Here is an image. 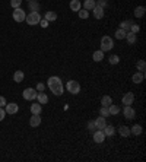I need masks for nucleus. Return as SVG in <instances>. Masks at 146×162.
<instances>
[{"label":"nucleus","mask_w":146,"mask_h":162,"mask_svg":"<svg viewBox=\"0 0 146 162\" xmlns=\"http://www.w3.org/2000/svg\"><path fill=\"white\" fill-rule=\"evenodd\" d=\"M47 85H48L50 91H51L54 95H57V96L63 95V92H64L63 82H61V79H60L59 76H51V77L47 81Z\"/></svg>","instance_id":"obj_1"},{"label":"nucleus","mask_w":146,"mask_h":162,"mask_svg":"<svg viewBox=\"0 0 146 162\" xmlns=\"http://www.w3.org/2000/svg\"><path fill=\"white\" fill-rule=\"evenodd\" d=\"M113 47H114L113 38L108 37V35L102 37V40H101V51H104V53H105V51H110Z\"/></svg>","instance_id":"obj_2"},{"label":"nucleus","mask_w":146,"mask_h":162,"mask_svg":"<svg viewBox=\"0 0 146 162\" xmlns=\"http://www.w3.org/2000/svg\"><path fill=\"white\" fill-rule=\"evenodd\" d=\"M25 20H27L28 25H31V27H34V25H38L41 20V16L38 12H31L29 15H27V18H25Z\"/></svg>","instance_id":"obj_3"},{"label":"nucleus","mask_w":146,"mask_h":162,"mask_svg":"<svg viewBox=\"0 0 146 162\" xmlns=\"http://www.w3.org/2000/svg\"><path fill=\"white\" fill-rule=\"evenodd\" d=\"M66 89L70 92V94L73 95H76V94H79L80 92V85H79V82H76V81H69L67 82V85H66Z\"/></svg>","instance_id":"obj_4"},{"label":"nucleus","mask_w":146,"mask_h":162,"mask_svg":"<svg viewBox=\"0 0 146 162\" xmlns=\"http://www.w3.org/2000/svg\"><path fill=\"white\" fill-rule=\"evenodd\" d=\"M12 16H13L15 22H19V23H20V22H24V20H25L27 13H25V12L20 9V7H16V9L13 10V13H12Z\"/></svg>","instance_id":"obj_5"},{"label":"nucleus","mask_w":146,"mask_h":162,"mask_svg":"<svg viewBox=\"0 0 146 162\" xmlns=\"http://www.w3.org/2000/svg\"><path fill=\"white\" fill-rule=\"evenodd\" d=\"M24 99H27V101H32V99H37V95H38V92H37V89L34 88H27L25 91H24Z\"/></svg>","instance_id":"obj_6"},{"label":"nucleus","mask_w":146,"mask_h":162,"mask_svg":"<svg viewBox=\"0 0 146 162\" xmlns=\"http://www.w3.org/2000/svg\"><path fill=\"white\" fill-rule=\"evenodd\" d=\"M5 111H6V114H16L19 111V107L15 102H9V104L5 105Z\"/></svg>","instance_id":"obj_7"},{"label":"nucleus","mask_w":146,"mask_h":162,"mask_svg":"<svg viewBox=\"0 0 146 162\" xmlns=\"http://www.w3.org/2000/svg\"><path fill=\"white\" fill-rule=\"evenodd\" d=\"M123 113H124V117L129 118V120H132V118L136 117V111H134V108L132 105H124V111Z\"/></svg>","instance_id":"obj_8"},{"label":"nucleus","mask_w":146,"mask_h":162,"mask_svg":"<svg viewBox=\"0 0 146 162\" xmlns=\"http://www.w3.org/2000/svg\"><path fill=\"white\" fill-rule=\"evenodd\" d=\"M133 101H134V95L132 92H127L123 98H121V102H123V105H132Z\"/></svg>","instance_id":"obj_9"},{"label":"nucleus","mask_w":146,"mask_h":162,"mask_svg":"<svg viewBox=\"0 0 146 162\" xmlns=\"http://www.w3.org/2000/svg\"><path fill=\"white\" fill-rule=\"evenodd\" d=\"M93 140L97 143H102L105 140V135H104V131L102 130H97V131H93Z\"/></svg>","instance_id":"obj_10"},{"label":"nucleus","mask_w":146,"mask_h":162,"mask_svg":"<svg viewBox=\"0 0 146 162\" xmlns=\"http://www.w3.org/2000/svg\"><path fill=\"white\" fill-rule=\"evenodd\" d=\"M29 124H31V127H38V126L41 124L40 114H32V117L29 118Z\"/></svg>","instance_id":"obj_11"},{"label":"nucleus","mask_w":146,"mask_h":162,"mask_svg":"<svg viewBox=\"0 0 146 162\" xmlns=\"http://www.w3.org/2000/svg\"><path fill=\"white\" fill-rule=\"evenodd\" d=\"M132 81L137 85V83H142V82L145 81V73L143 72H136V73L133 74V77H132Z\"/></svg>","instance_id":"obj_12"},{"label":"nucleus","mask_w":146,"mask_h":162,"mask_svg":"<svg viewBox=\"0 0 146 162\" xmlns=\"http://www.w3.org/2000/svg\"><path fill=\"white\" fill-rule=\"evenodd\" d=\"M93 123H95V127L98 128V130H102V128L107 126L105 117H102V115H101V117H98V118H97V120H95Z\"/></svg>","instance_id":"obj_13"},{"label":"nucleus","mask_w":146,"mask_h":162,"mask_svg":"<svg viewBox=\"0 0 146 162\" xmlns=\"http://www.w3.org/2000/svg\"><path fill=\"white\" fill-rule=\"evenodd\" d=\"M92 12H93V16H95L97 19H102V18H104V7L95 6L92 9Z\"/></svg>","instance_id":"obj_14"},{"label":"nucleus","mask_w":146,"mask_h":162,"mask_svg":"<svg viewBox=\"0 0 146 162\" xmlns=\"http://www.w3.org/2000/svg\"><path fill=\"white\" fill-rule=\"evenodd\" d=\"M37 99H38V102H40L41 105H46L47 102H48V96H47V94L42 91V92H38V95H37Z\"/></svg>","instance_id":"obj_15"},{"label":"nucleus","mask_w":146,"mask_h":162,"mask_svg":"<svg viewBox=\"0 0 146 162\" xmlns=\"http://www.w3.org/2000/svg\"><path fill=\"white\" fill-rule=\"evenodd\" d=\"M24 77H25V74H24V72L22 70H16L13 74V81L16 82V83H20V82L24 81Z\"/></svg>","instance_id":"obj_16"},{"label":"nucleus","mask_w":146,"mask_h":162,"mask_svg":"<svg viewBox=\"0 0 146 162\" xmlns=\"http://www.w3.org/2000/svg\"><path fill=\"white\" fill-rule=\"evenodd\" d=\"M126 40H127V42L129 44H134L136 42V40H137V34H134V32H127L126 34Z\"/></svg>","instance_id":"obj_17"},{"label":"nucleus","mask_w":146,"mask_h":162,"mask_svg":"<svg viewBox=\"0 0 146 162\" xmlns=\"http://www.w3.org/2000/svg\"><path fill=\"white\" fill-rule=\"evenodd\" d=\"M70 9H72L73 12H78L79 9H82V3H80L79 0H72L70 2Z\"/></svg>","instance_id":"obj_18"},{"label":"nucleus","mask_w":146,"mask_h":162,"mask_svg":"<svg viewBox=\"0 0 146 162\" xmlns=\"http://www.w3.org/2000/svg\"><path fill=\"white\" fill-rule=\"evenodd\" d=\"M95 6H97L95 0H85V3H83V9H86V10H92Z\"/></svg>","instance_id":"obj_19"},{"label":"nucleus","mask_w":146,"mask_h":162,"mask_svg":"<svg viewBox=\"0 0 146 162\" xmlns=\"http://www.w3.org/2000/svg\"><path fill=\"white\" fill-rule=\"evenodd\" d=\"M111 104H113V99H111V96L105 95V96H102V98H101V105H102V107H110Z\"/></svg>","instance_id":"obj_20"},{"label":"nucleus","mask_w":146,"mask_h":162,"mask_svg":"<svg viewBox=\"0 0 146 162\" xmlns=\"http://www.w3.org/2000/svg\"><path fill=\"white\" fill-rule=\"evenodd\" d=\"M41 111H42V107H41L40 102L31 105V113H32V114H41Z\"/></svg>","instance_id":"obj_21"},{"label":"nucleus","mask_w":146,"mask_h":162,"mask_svg":"<svg viewBox=\"0 0 146 162\" xmlns=\"http://www.w3.org/2000/svg\"><path fill=\"white\" fill-rule=\"evenodd\" d=\"M119 133L123 137H127V136H130L132 133H130V128L127 127V126H121V127H119Z\"/></svg>","instance_id":"obj_22"},{"label":"nucleus","mask_w":146,"mask_h":162,"mask_svg":"<svg viewBox=\"0 0 146 162\" xmlns=\"http://www.w3.org/2000/svg\"><path fill=\"white\" fill-rule=\"evenodd\" d=\"M44 19H47L48 22L56 20V19H57V13H56V12H53V10H48V12H46V18H44Z\"/></svg>","instance_id":"obj_23"},{"label":"nucleus","mask_w":146,"mask_h":162,"mask_svg":"<svg viewBox=\"0 0 146 162\" xmlns=\"http://www.w3.org/2000/svg\"><path fill=\"white\" fill-rule=\"evenodd\" d=\"M102 131H104V135H105V136H114L115 128H114L113 126H105V127L102 128Z\"/></svg>","instance_id":"obj_24"},{"label":"nucleus","mask_w":146,"mask_h":162,"mask_svg":"<svg viewBox=\"0 0 146 162\" xmlns=\"http://www.w3.org/2000/svg\"><path fill=\"white\" fill-rule=\"evenodd\" d=\"M145 6H137L136 9H134V16L136 18H142L143 15H145Z\"/></svg>","instance_id":"obj_25"},{"label":"nucleus","mask_w":146,"mask_h":162,"mask_svg":"<svg viewBox=\"0 0 146 162\" xmlns=\"http://www.w3.org/2000/svg\"><path fill=\"white\" fill-rule=\"evenodd\" d=\"M130 133H133L134 136L142 135V126H140V124H134V126L130 128Z\"/></svg>","instance_id":"obj_26"},{"label":"nucleus","mask_w":146,"mask_h":162,"mask_svg":"<svg viewBox=\"0 0 146 162\" xmlns=\"http://www.w3.org/2000/svg\"><path fill=\"white\" fill-rule=\"evenodd\" d=\"M132 25H133L132 20H124V22H121V23H120V28H121V29H124L126 32H129Z\"/></svg>","instance_id":"obj_27"},{"label":"nucleus","mask_w":146,"mask_h":162,"mask_svg":"<svg viewBox=\"0 0 146 162\" xmlns=\"http://www.w3.org/2000/svg\"><path fill=\"white\" fill-rule=\"evenodd\" d=\"M126 31H124V29H121V28H119V29H117V31H115V38H117V40H124V38H126Z\"/></svg>","instance_id":"obj_28"},{"label":"nucleus","mask_w":146,"mask_h":162,"mask_svg":"<svg viewBox=\"0 0 146 162\" xmlns=\"http://www.w3.org/2000/svg\"><path fill=\"white\" fill-rule=\"evenodd\" d=\"M92 59H93V61H101L104 59V51H101V50L95 51V53L92 54Z\"/></svg>","instance_id":"obj_29"},{"label":"nucleus","mask_w":146,"mask_h":162,"mask_svg":"<svg viewBox=\"0 0 146 162\" xmlns=\"http://www.w3.org/2000/svg\"><path fill=\"white\" fill-rule=\"evenodd\" d=\"M78 15H79L80 19H88V18H89V10H86V9H79V10H78Z\"/></svg>","instance_id":"obj_30"},{"label":"nucleus","mask_w":146,"mask_h":162,"mask_svg":"<svg viewBox=\"0 0 146 162\" xmlns=\"http://www.w3.org/2000/svg\"><path fill=\"white\" fill-rule=\"evenodd\" d=\"M108 111H110V115H115V114H119L120 113V107L119 105H113V104H111V105L108 107Z\"/></svg>","instance_id":"obj_31"},{"label":"nucleus","mask_w":146,"mask_h":162,"mask_svg":"<svg viewBox=\"0 0 146 162\" xmlns=\"http://www.w3.org/2000/svg\"><path fill=\"white\" fill-rule=\"evenodd\" d=\"M136 67H137V70H139V72H145V69H146L145 60H139V61H137V66H136Z\"/></svg>","instance_id":"obj_32"},{"label":"nucleus","mask_w":146,"mask_h":162,"mask_svg":"<svg viewBox=\"0 0 146 162\" xmlns=\"http://www.w3.org/2000/svg\"><path fill=\"white\" fill-rule=\"evenodd\" d=\"M108 61H110V64H117V63L120 61V57L119 56H115V54H113V56H110Z\"/></svg>","instance_id":"obj_33"},{"label":"nucleus","mask_w":146,"mask_h":162,"mask_svg":"<svg viewBox=\"0 0 146 162\" xmlns=\"http://www.w3.org/2000/svg\"><path fill=\"white\" fill-rule=\"evenodd\" d=\"M100 114L102 115V117H108V115H110L108 107H101V110H100Z\"/></svg>","instance_id":"obj_34"},{"label":"nucleus","mask_w":146,"mask_h":162,"mask_svg":"<svg viewBox=\"0 0 146 162\" xmlns=\"http://www.w3.org/2000/svg\"><path fill=\"white\" fill-rule=\"evenodd\" d=\"M20 3H22V0H10V6L16 9V7H20Z\"/></svg>","instance_id":"obj_35"},{"label":"nucleus","mask_w":146,"mask_h":162,"mask_svg":"<svg viewBox=\"0 0 146 162\" xmlns=\"http://www.w3.org/2000/svg\"><path fill=\"white\" fill-rule=\"evenodd\" d=\"M140 31V27L139 25H136V23H133L132 27H130V32H134V34H137Z\"/></svg>","instance_id":"obj_36"},{"label":"nucleus","mask_w":146,"mask_h":162,"mask_svg":"<svg viewBox=\"0 0 146 162\" xmlns=\"http://www.w3.org/2000/svg\"><path fill=\"white\" fill-rule=\"evenodd\" d=\"M29 7L32 9V12H38V5H37V3H34V0L29 2Z\"/></svg>","instance_id":"obj_37"},{"label":"nucleus","mask_w":146,"mask_h":162,"mask_svg":"<svg viewBox=\"0 0 146 162\" xmlns=\"http://www.w3.org/2000/svg\"><path fill=\"white\" fill-rule=\"evenodd\" d=\"M48 23H50V22H48V20H47V19H41V20H40V23H38V25H41V27H42V28H47V27H48Z\"/></svg>","instance_id":"obj_38"},{"label":"nucleus","mask_w":146,"mask_h":162,"mask_svg":"<svg viewBox=\"0 0 146 162\" xmlns=\"http://www.w3.org/2000/svg\"><path fill=\"white\" fill-rule=\"evenodd\" d=\"M88 128H89L91 131H93V130L97 128V127H95V123H93V121H89V123H88Z\"/></svg>","instance_id":"obj_39"},{"label":"nucleus","mask_w":146,"mask_h":162,"mask_svg":"<svg viewBox=\"0 0 146 162\" xmlns=\"http://www.w3.org/2000/svg\"><path fill=\"white\" fill-rule=\"evenodd\" d=\"M107 5V0H98L97 2V6H100V7H104Z\"/></svg>","instance_id":"obj_40"},{"label":"nucleus","mask_w":146,"mask_h":162,"mask_svg":"<svg viewBox=\"0 0 146 162\" xmlns=\"http://www.w3.org/2000/svg\"><path fill=\"white\" fill-rule=\"evenodd\" d=\"M5 115H6V111H5V110H3V108L0 107V121H2V120H3V118H5Z\"/></svg>","instance_id":"obj_41"},{"label":"nucleus","mask_w":146,"mask_h":162,"mask_svg":"<svg viewBox=\"0 0 146 162\" xmlns=\"http://www.w3.org/2000/svg\"><path fill=\"white\" fill-rule=\"evenodd\" d=\"M6 104H7V102H6V99H5V96H0V107L3 108Z\"/></svg>","instance_id":"obj_42"},{"label":"nucleus","mask_w":146,"mask_h":162,"mask_svg":"<svg viewBox=\"0 0 146 162\" xmlns=\"http://www.w3.org/2000/svg\"><path fill=\"white\" fill-rule=\"evenodd\" d=\"M37 91L42 92V91H44V83H38V85H37Z\"/></svg>","instance_id":"obj_43"},{"label":"nucleus","mask_w":146,"mask_h":162,"mask_svg":"<svg viewBox=\"0 0 146 162\" xmlns=\"http://www.w3.org/2000/svg\"><path fill=\"white\" fill-rule=\"evenodd\" d=\"M28 2H31V0H28Z\"/></svg>","instance_id":"obj_44"}]
</instances>
